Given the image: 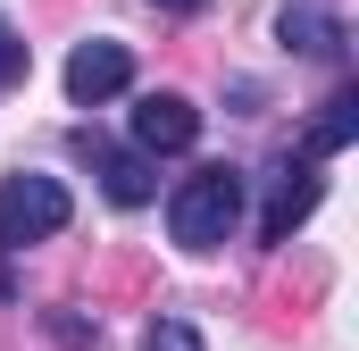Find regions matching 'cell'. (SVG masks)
<instances>
[{"label":"cell","mask_w":359,"mask_h":351,"mask_svg":"<svg viewBox=\"0 0 359 351\" xmlns=\"http://www.w3.org/2000/svg\"><path fill=\"white\" fill-rule=\"evenodd\" d=\"M8 84H25V42L8 34V17H0V92Z\"/></svg>","instance_id":"cell-10"},{"label":"cell","mask_w":359,"mask_h":351,"mask_svg":"<svg viewBox=\"0 0 359 351\" xmlns=\"http://www.w3.org/2000/svg\"><path fill=\"white\" fill-rule=\"evenodd\" d=\"M151 8H168V17H192V8H209V0H151Z\"/></svg>","instance_id":"cell-11"},{"label":"cell","mask_w":359,"mask_h":351,"mask_svg":"<svg viewBox=\"0 0 359 351\" xmlns=\"http://www.w3.org/2000/svg\"><path fill=\"white\" fill-rule=\"evenodd\" d=\"M142 351H201V335H192L184 318H151V335H142Z\"/></svg>","instance_id":"cell-9"},{"label":"cell","mask_w":359,"mask_h":351,"mask_svg":"<svg viewBox=\"0 0 359 351\" xmlns=\"http://www.w3.org/2000/svg\"><path fill=\"white\" fill-rule=\"evenodd\" d=\"M234 226H243V176L234 168H201L168 192V234L184 251H217Z\"/></svg>","instance_id":"cell-1"},{"label":"cell","mask_w":359,"mask_h":351,"mask_svg":"<svg viewBox=\"0 0 359 351\" xmlns=\"http://www.w3.org/2000/svg\"><path fill=\"white\" fill-rule=\"evenodd\" d=\"M351 126H359V92L343 84L334 100H326V117H318V134H309V151H318V159H334V151L351 143Z\"/></svg>","instance_id":"cell-8"},{"label":"cell","mask_w":359,"mask_h":351,"mask_svg":"<svg viewBox=\"0 0 359 351\" xmlns=\"http://www.w3.org/2000/svg\"><path fill=\"white\" fill-rule=\"evenodd\" d=\"M92 168H100V192H109L117 209H134V201H151V192H159L142 151H92Z\"/></svg>","instance_id":"cell-7"},{"label":"cell","mask_w":359,"mask_h":351,"mask_svg":"<svg viewBox=\"0 0 359 351\" xmlns=\"http://www.w3.org/2000/svg\"><path fill=\"white\" fill-rule=\"evenodd\" d=\"M126 84H134V51L126 42H76L67 51V100L76 109H100V100H117Z\"/></svg>","instance_id":"cell-4"},{"label":"cell","mask_w":359,"mask_h":351,"mask_svg":"<svg viewBox=\"0 0 359 351\" xmlns=\"http://www.w3.org/2000/svg\"><path fill=\"white\" fill-rule=\"evenodd\" d=\"M67 218H76V201H67L59 176H8V184H0V251H17V243H50Z\"/></svg>","instance_id":"cell-2"},{"label":"cell","mask_w":359,"mask_h":351,"mask_svg":"<svg viewBox=\"0 0 359 351\" xmlns=\"http://www.w3.org/2000/svg\"><path fill=\"white\" fill-rule=\"evenodd\" d=\"M284 42L301 51V59H343V17H334V0H284Z\"/></svg>","instance_id":"cell-6"},{"label":"cell","mask_w":359,"mask_h":351,"mask_svg":"<svg viewBox=\"0 0 359 351\" xmlns=\"http://www.w3.org/2000/svg\"><path fill=\"white\" fill-rule=\"evenodd\" d=\"M318 192H326V176L318 168H284L268 192V218H259V243H292V226L318 209Z\"/></svg>","instance_id":"cell-5"},{"label":"cell","mask_w":359,"mask_h":351,"mask_svg":"<svg viewBox=\"0 0 359 351\" xmlns=\"http://www.w3.org/2000/svg\"><path fill=\"white\" fill-rule=\"evenodd\" d=\"M201 143V109L184 92H142L134 100V151L142 159H168V151H192Z\"/></svg>","instance_id":"cell-3"}]
</instances>
